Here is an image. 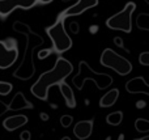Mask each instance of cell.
Masks as SVG:
<instances>
[{"label": "cell", "instance_id": "cell-25", "mask_svg": "<svg viewBox=\"0 0 149 140\" xmlns=\"http://www.w3.org/2000/svg\"><path fill=\"white\" fill-rule=\"evenodd\" d=\"M136 140H149V135L148 136H143V138H137Z\"/></svg>", "mask_w": 149, "mask_h": 140}, {"label": "cell", "instance_id": "cell-18", "mask_svg": "<svg viewBox=\"0 0 149 140\" xmlns=\"http://www.w3.org/2000/svg\"><path fill=\"white\" fill-rule=\"evenodd\" d=\"M72 122H73V118L71 117V115H68V114H65V115H63L62 118H60V123H62V126L64 128H68L71 125H72Z\"/></svg>", "mask_w": 149, "mask_h": 140}, {"label": "cell", "instance_id": "cell-6", "mask_svg": "<svg viewBox=\"0 0 149 140\" xmlns=\"http://www.w3.org/2000/svg\"><path fill=\"white\" fill-rule=\"evenodd\" d=\"M98 5V0H79L74 5L67 8L65 10H63L59 15L60 20H64L67 17H72V16H79L81 13H84L85 10L90 9V8H94Z\"/></svg>", "mask_w": 149, "mask_h": 140}, {"label": "cell", "instance_id": "cell-19", "mask_svg": "<svg viewBox=\"0 0 149 140\" xmlns=\"http://www.w3.org/2000/svg\"><path fill=\"white\" fill-rule=\"evenodd\" d=\"M139 63L141 65L149 67V51H144L139 55Z\"/></svg>", "mask_w": 149, "mask_h": 140}, {"label": "cell", "instance_id": "cell-23", "mask_svg": "<svg viewBox=\"0 0 149 140\" xmlns=\"http://www.w3.org/2000/svg\"><path fill=\"white\" fill-rule=\"evenodd\" d=\"M136 107H137V109H144V107H145V102L144 101H137L136 102Z\"/></svg>", "mask_w": 149, "mask_h": 140}, {"label": "cell", "instance_id": "cell-11", "mask_svg": "<svg viewBox=\"0 0 149 140\" xmlns=\"http://www.w3.org/2000/svg\"><path fill=\"white\" fill-rule=\"evenodd\" d=\"M119 89L114 88L111 91H109L107 93H105L100 100V106L101 107H110L118 101V97H119Z\"/></svg>", "mask_w": 149, "mask_h": 140}, {"label": "cell", "instance_id": "cell-24", "mask_svg": "<svg viewBox=\"0 0 149 140\" xmlns=\"http://www.w3.org/2000/svg\"><path fill=\"white\" fill-rule=\"evenodd\" d=\"M39 3H42V4H49V3H51L52 0H38Z\"/></svg>", "mask_w": 149, "mask_h": 140}, {"label": "cell", "instance_id": "cell-10", "mask_svg": "<svg viewBox=\"0 0 149 140\" xmlns=\"http://www.w3.org/2000/svg\"><path fill=\"white\" fill-rule=\"evenodd\" d=\"M28 123V117L26 115H12V117H8L7 119H4L3 122V126L7 131H15L17 128L22 127Z\"/></svg>", "mask_w": 149, "mask_h": 140}, {"label": "cell", "instance_id": "cell-5", "mask_svg": "<svg viewBox=\"0 0 149 140\" xmlns=\"http://www.w3.org/2000/svg\"><path fill=\"white\" fill-rule=\"evenodd\" d=\"M38 3V0H0V16L7 17L16 8L30 9Z\"/></svg>", "mask_w": 149, "mask_h": 140}, {"label": "cell", "instance_id": "cell-21", "mask_svg": "<svg viewBox=\"0 0 149 140\" xmlns=\"http://www.w3.org/2000/svg\"><path fill=\"white\" fill-rule=\"evenodd\" d=\"M50 52H51V50H42V51L38 54V58L39 59H43V58H46Z\"/></svg>", "mask_w": 149, "mask_h": 140}, {"label": "cell", "instance_id": "cell-4", "mask_svg": "<svg viewBox=\"0 0 149 140\" xmlns=\"http://www.w3.org/2000/svg\"><path fill=\"white\" fill-rule=\"evenodd\" d=\"M136 9V4L132 1L127 3L123 10L111 16L106 20V26L111 30H120L124 33L132 31V13Z\"/></svg>", "mask_w": 149, "mask_h": 140}, {"label": "cell", "instance_id": "cell-15", "mask_svg": "<svg viewBox=\"0 0 149 140\" xmlns=\"http://www.w3.org/2000/svg\"><path fill=\"white\" fill-rule=\"evenodd\" d=\"M123 120V113L122 111H113L106 117V122L109 123L110 126H119Z\"/></svg>", "mask_w": 149, "mask_h": 140}, {"label": "cell", "instance_id": "cell-26", "mask_svg": "<svg viewBox=\"0 0 149 140\" xmlns=\"http://www.w3.org/2000/svg\"><path fill=\"white\" fill-rule=\"evenodd\" d=\"M144 1H145V3H147V4H148V5H149V0H144Z\"/></svg>", "mask_w": 149, "mask_h": 140}, {"label": "cell", "instance_id": "cell-8", "mask_svg": "<svg viewBox=\"0 0 149 140\" xmlns=\"http://www.w3.org/2000/svg\"><path fill=\"white\" fill-rule=\"evenodd\" d=\"M126 91L131 94H147L149 96V84L144 80V77L137 76L126 83Z\"/></svg>", "mask_w": 149, "mask_h": 140}, {"label": "cell", "instance_id": "cell-17", "mask_svg": "<svg viewBox=\"0 0 149 140\" xmlns=\"http://www.w3.org/2000/svg\"><path fill=\"white\" fill-rule=\"evenodd\" d=\"M13 86L10 83H7V81H0V94L1 96H7L12 92Z\"/></svg>", "mask_w": 149, "mask_h": 140}, {"label": "cell", "instance_id": "cell-13", "mask_svg": "<svg viewBox=\"0 0 149 140\" xmlns=\"http://www.w3.org/2000/svg\"><path fill=\"white\" fill-rule=\"evenodd\" d=\"M29 107H33V105L29 104L28 101H25L22 93H17L16 94V97L13 98L9 109L10 110H18V109H29Z\"/></svg>", "mask_w": 149, "mask_h": 140}, {"label": "cell", "instance_id": "cell-20", "mask_svg": "<svg viewBox=\"0 0 149 140\" xmlns=\"http://www.w3.org/2000/svg\"><path fill=\"white\" fill-rule=\"evenodd\" d=\"M114 43H115L118 47H120V49H124L123 43H122V38H120V37H115V38H114ZM124 50H126V49H124ZM126 51H127V52H130L128 50H126Z\"/></svg>", "mask_w": 149, "mask_h": 140}, {"label": "cell", "instance_id": "cell-2", "mask_svg": "<svg viewBox=\"0 0 149 140\" xmlns=\"http://www.w3.org/2000/svg\"><path fill=\"white\" fill-rule=\"evenodd\" d=\"M46 33L52 42V49L58 54L67 52L72 47V39H71V37L65 31L63 20H60V18L54 25H51L50 28L46 29Z\"/></svg>", "mask_w": 149, "mask_h": 140}, {"label": "cell", "instance_id": "cell-12", "mask_svg": "<svg viewBox=\"0 0 149 140\" xmlns=\"http://www.w3.org/2000/svg\"><path fill=\"white\" fill-rule=\"evenodd\" d=\"M59 89H60V92H62L63 97H64L65 102H67V106L73 109V107L76 106V98H74L72 88H71L68 84H65L64 81H63V83L59 84Z\"/></svg>", "mask_w": 149, "mask_h": 140}, {"label": "cell", "instance_id": "cell-14", "mask_svg": "<svg viewBox=\"0 0 149 140\" xmlns=\"http://www.w3.org/2000/svg\"><path fill=\"white\" fill-rule=\"evenodd\" d=\"M137 29L144 31H149V13H140L136 17Z\"/></svg>", "mask_w": 149, "mask_h": 140}, {"label": "cell", "instance_id": "cell-22", "mask_svg": "<svg viewBox=\"0 0 149 140\" xmlns=\"http://www.w3.org/2000/svg\"><path fill=\"white\" fill-rule=\"evenodd\" d=\"M30 138H31V135L29 131H24V132L20 135V139H22V140H29Z\"/></svg>", "mask_w": 149, "mask_h": 140}, {"label": "cell", "instance_id": "cell-7", "mask_svg": "<svg viewBox=\"0 0 149 140\" xmlns=\"http://www.w3.org/2000/svg\"><path fill=\"white\" fill-rule=\"evenodd\" d=\"M18 58V51L16 47H9L7 43L0 41V68L7 70L16 63Z\"/></svg>", "mask_w": 149, "mask_h": 140}, {"label": "cell", "instance_id": "cell-1", "mask_svg": "<svg viewBox=\"0 0 149 140\" xmlns=\"http://www.w3.org/2000/svg\"><path fill=\"white\" fill-rule=\"evenodd\" d=\"M73 65L64 58H58L54 68L47 72L42 73L31 86V94L37 97L38 100H47L49 96V89L52 85H59L60 83L65 80L68 76L72 73Z\"/></svg>", "mask_w": 149, "mask_h": 140}, {"label": "cell", "instance_id": "cell-16", "mask_svg": "<svg viewBox=\"0 0 149 140\" xmlns=\"http://www.w3.org/2000/svg\"><path fill=\"white\" fill-rule=\"evenodd\" d=\"M135 128L137 132H149V120L144 118H137L135 120Z\"/></svg>", "mask_w": 149, "mask_h": 140}, {"label": "cell", "instance_id": "cell-9", "mask_svg": "<svg viewBox=\"0 0 149 140\" xmlns=\"http://www.w3.org/2000/svg\"><path fill=\"white\" fill-rule=\"evenodd\" d=\"M93 131V120H80L74 125L73 127V134L77 139L85 140L92 135Z\"/></svg>", "mask_w": 149, "mask_h": 140}, {"label": "cell", "instance_id": "cell-3", "mask_svg": "<svg viewBox=\"0 0 149 140\" xmlns=\"http://www.w3.org/2000/svg\"><path fill=\"white\" fill-rule=\"evenodd\" d=\"M100 62L103 67H107V68H110V70L115 71V72L120 76H127L128 73H131V71H132L131 62L127 60L126 58H123L122 55L116 54V52L111 49L103 50Z\"/></svg>", "mask_w": 149, "mask_h": 140}]
</instances>
